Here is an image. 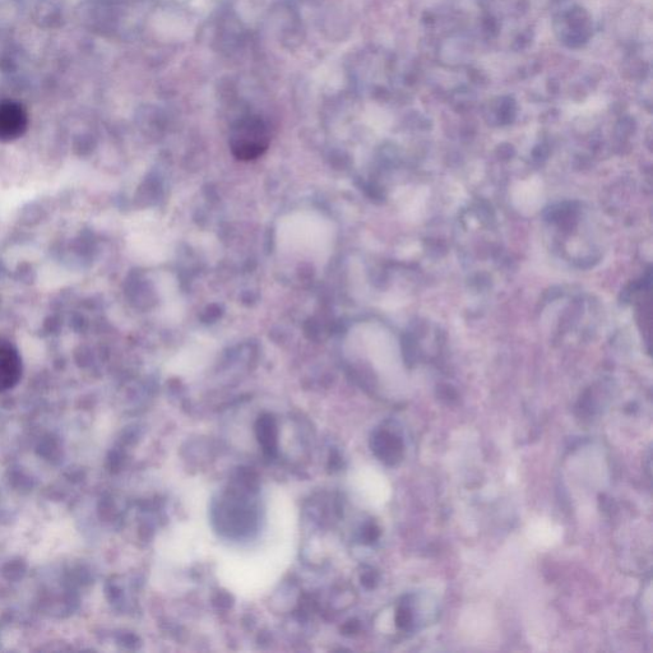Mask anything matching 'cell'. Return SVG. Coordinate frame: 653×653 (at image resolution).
<instances>
[{
	"mask_svg": "<svg viewBox=\"0 0 653 653\" xmlns=\"http://www.w3.org/2000/svg\"><path fill=\"white\" fill-rule=\"evenodd\" d=\"M271 134L265 120L250 115L233 125L230 132V150L235 159L252 161L261 157L270 147Z\"/></svg>",
	"mask_w": 653,
	"mask_h": 653,
	"instance_id": "cell-1",
	"label": "cell"
},
{
	"mask_svg": "<svg viewBox=\"0 0 653 653\" xmlns=\"http://www.w3.org/2000/svg\"><path fill=\"white\" fill-rule=\"evenodd\" d=\"M257 437L259 443L262 444V447L265 448L267 453H273L276 451V425L275 420L271 418L270 415L262 416L257 423Z\"/></svg>",
	"mask_w": 653,
	"mask_h": 653,
	"instance_id": "cell-5",
	"label": "cell"
},
{
	"mask_svg": "<svg viewBox=\"0 0 653 653\" xmlns=\"http://www.w3.org/2000/svg\"><path fill=\"white\" fill-rule=\"evenodd\" d=\"M22 377V358L17 347L0 337V393L15 388Z\"/></svg>",
	"mask_w": 653,
	"mask_h": 653,
	"instance_id": "cell-3",
	"label": "cell"
},
{
	"mask_svg": "<svg viewBox=\"0 0 653 653\" xmlns=\"http://www.w3.org/2000/svg\"><path fill=\"white\" fill-rule=\"evenodd\" d=\"M396 622L398 628L404 629V631L410 629L412 622H414V617H412L411 610L407 606H401L398 609Z\"/></svg>",
	"mask_w": 653,
	"mask_h": 653,
	"instance_id": "cell-6",
	"label": "cell"
},
{
	"mask_svg": "<svg viewBox=\"0 0 653 653\" xmlns=\"http://www.w3.org/2000/svg\"><path fill=\"white\" fill-rule=\"evenodd\" d=\"M379 536V531L377 527L375 526H370L367 532V540L369 541H374L377 540Z\"/></svg>",
	"mask_w": 653,
	"mask_h": 653,
	"instance_id": "cell-7",
	"label": "cell"
},
{
	"mask_svg": "<svg viewBox=\"0 0 653 653\" xmlns=\"http://www.w3.org/2000/svg\"><path fill=\"white\" fill-rule=\"evenodd\" d=\"M375 455L381 458L388 465H395L402 457L404 444L401 439L391 433L381 432L374 438L373 444Z\"/></svg>",
	"mask_w": 653,
	"mask_h": 653,
	"instance_id": "cell-4",
	"label": "cell"
},
{
	"mask_svg": "<svg viewBox=\"0 0 653 653\" xmlns=\"http://www.w3.org/2000/svg\"><path fill=\"white\" fill-rule=\"evenodd\" d=\"M29 128V114L21 103L6 100L0 103V142L21 138Z\"/></svg>",
	"mask_w": 653,
	"mask_h": 653,
	"instance_id": "cell-2",
	"label": "cell"
}]
</instances>
